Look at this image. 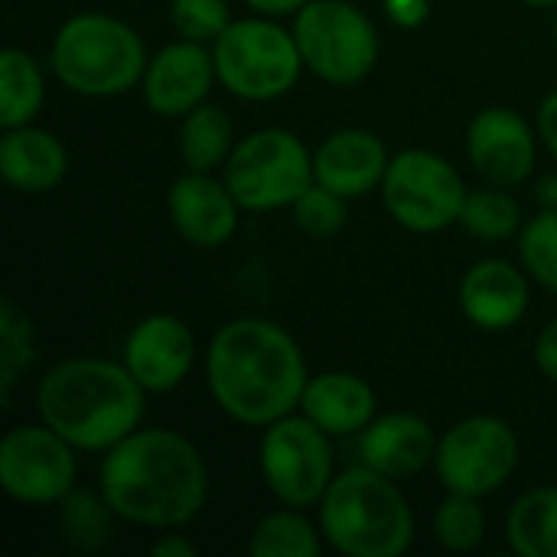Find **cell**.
<instances>
[{
    "label": "cell",
    "instance_id": "21",
    "mask_svg": "<svg viewBox=\"0 0 557 557\" xmlns=\"http://www.w3.org/2000/svg\"><path fill=\"white\" fill-rule=\"evenodd\" d=\"M69 157L55 134L39 127H10L0 140V173L20 193H46L65 176Z\"/></svg>",
    "mask_w": 557,
    "mask_h": 557
},
{
    "label": "cell",
    "instance_id": "5",
    "mask_svg": "<svg viewBox=\"0 0 557 557\" xmlns=\"http://www.w3.org/2000/svg\"><path fill=\"white\" fill-rule=\"evenodd\" d=\"M140 36L114 16L78 13L52 39V69L59 82L88 98L124 95L147 72Z\"/></svg>",
    "mask_w": 557,
    "mask_h": 557
},
{
    "label": "cell",
    "instance_id": "29",
    "mask_svg": "<svg viewBox=\"0 0 557 557\" xmlns=\"http://www.w3.org/2000/svg\"><path fill=\"white\" fill-rule=\"evenodd\" d=\"M519 255L525 271L557 294V209H545L522 228Z\"/></svg>",
    "mask_w": 557,
    "mask_h": 557
},
{
    "label": "cell",
    "instance_id": "6",
    "mask_svg": "<svg viewBox=\"0 0 557 557\" xmlns=\"http://www.w3.org/2000/svg\"><path fill=\"white\" fill-rule=\"evenodd\" d=\"M219 82L245 101H271L294 88L304 69L294 33L271 20H235L212 42Z\"/></svg>",
    "mask_w": 557,
    "mask_h": 557
},
{
    "label": "cell",
    "instance_id": "25",
    "mask_svg": "<svg viewBox=\"0 0 557 557\" xmlns=\"http://www.w3.org/2000/svg\"><path fill=\"white\" fill-rule=\"evenodd\" d=\"M251 557H317L320 555V539L313 525L297 516V512H271L268 519L258 522L251 545Z\"/></svg>",
    "mask_w": 557,
    "mask_h": 557
},
{
    "label": "cell",
    "instance_id": "40",
    "mask_svg": "<svg viewBox=\"0 0 557 557\" xmlns=\"http://www.w3.org/2000/svg\"><path fill=\"white\" fill-rule=\"evenodd\" d=\"M555 33H557V20H555Z\"/></svg>",
    "mask_w": 557,
    "mask_h": 557
},
{
    "label": "cell",
    "instance_id": "11",
    "mask_svg": "<svg viewBox=\"0 0 557 557\" xmlns=\"http://www.w3.org/2000/svg\"><path fill=\"white\" fill-rule=\"evenodd\" d=\"M437 476L450 493L463 496H490L496 493L519 463V437L516 431L490 414L467 418L454 424L434 454Z\"/></svg>",
    "mask_w": 557,
    "mask_h": 557
},
{
    "label": "cell",
    "instance_id": "4",
    "mask_svg": "<svg viewBox=\"0 0 557 557\" xmlns=\"http://www.w3.org/2000/svg\"><path fill=\"white\" fill-rule=\"evenodd\" d=\"M326 542L349 557H401L411 548L414 519L392 476L356 467L336 476L320 499Z\"/></svg>",
    "mask_w": 557,
    "mask_h": 557
},
{
    "label": "cell",
    "instance_id": "38",
    "mask_svg": "<svg viewBox=\"0 0 557 557\" xmlns=\"http://www.w3.org/2000/svg\"><path fill=\"white\" fill-rule=\"evenodd\" d=\"M539 202L545 209H557V176H545L539 183Z\"/></svg>",
    "mask_w": 557,
    "mask_h": 557
},
{
    "label": "cell",
    "instance_id": "19",
    "mask_svg": "<svg viewBox=\"0 0 557 557\" xmlns=\"http://www.w3.org/2000/svg\"><path fill=\"white\" fill-rule=\"evenodd\" d=\"M359 454L366 467L392 480H405L434 460L437 437L424 418L398 411V414L372 418V424L359 437Z\"/></svg>",
    "mask_w": 557,
    "mask_h": 557
},
{
    "label": "cell",
    "instance_id": "16",
    "mask_svg": "<svg viewBox=\"0 0 557 557\" xmlns=\"http://www.w3.org/2000/svg\"><path fill=\"white\" fill-rule=\"evenodd\" d=\"M170 219L189 245L219 248L238 228V202L225 180L193 170L170 186Z\"/></svg>",
    "mask_w": 557,
    "mask_h": 557
},
{
    "label": "cell",
    "instance_id": "31",
    "mask_svg": "<svg viewBox=\"0 0 557 557\" xmlns=\"http://www.w3.org/2000/svg\"><path fill=\"white\" fill-rule=\"evenodd\" d=\"M170 16L176 33L193 42H215L232 23L225 0H173Z\"/></svg>",
    "mask_w": 557,
    "mask_h": 557
},
{
    "label": "cell",
    "instance_id": "17",
    "mask_svg": "<svg viewBox=\"0 0 557 557\" xmlns=\"http://www.w3.org/2000/svg\"><path fill=\"white\" fill-rule=\"evenodd\" d=\"M385 170H388L385 144L375 134L359 131V127L326 137L313 157L317 183L333 189L343 199H356V196H366L369 189L382 186Z\"/></svg>",
    "mask_w": 557,
    "mask_h": 557
},
{
    "label": "cell",
    "instance_id": "20",
    "mask_svg": "<svg viewBox=\"0 0 557 557\" xmlns=\"http://www.w3.org/2000/svg\"><path fill=\"white\" fill-rule=\"evenodd\" d=\"M304 414L320 424L326 434H356L366 431L375 418V392L349 372H323L307 382L300 398Z\"/></svg>",
    "mask_w": 557,
    "mask_h": 557
},
{
    "label": "cell",
    "instance_id": "9",
    "mask_svg": "<svg viewBox=\"0 0 557 557\" xmlns=\"http://www.w3.org/2000/svg\"><path fill=\"white\" fill-rule=\"evenodd\" d=\"M382 199L398 225L431 235L460 222L467 186L444 157L431 150H405L388 160Z\"/></svg>",
    "mask_w": 557,
    "mask_h": 557
},
{
    "label": "cell",
    "instance_id": "39",
    "mask_svg": "<svg viewBox=\"0 0 557 557\" xmlns=\"http://www.w3.org/2000/svg\"><path fill=\"white\" fill-rule=\"evenodd\" d=\"M525 3H532V7H557V0H525Z\"/></svg>",
    "mask_w": 557,
    "mask_h": 557
},
{
    "label": "cell",
    "instance_id": "8",
    "mask_svg": "<svg viewBox=\"0 0 557 557\" xmlns=\"http://www.w3.org/2000/svg\"><path fill=\"white\" fill-rule=\"evenodd\" d=\"M294 39L304 65L330 85H356L379 62L375 26L346 0H310L297 10Z\"/></svg>",
    "mask_w": 557,
    "mask_h": 557
},
{
    "label": "cell",
    "instance_id": "37",
    "mask_svg": "<svg viewBox=\"0 0 557 557\" xmlns=\"http://www.w3.org/2000/svg\"><path fill=\"white\" fill-rule=\"evenodd\" d=\"M251 10L264 13V16H284V13H297L304 10L310 0H245Z\"/></svg>",
    "mask_w": 557,
    "mask_h": 557
},
{
    "label": "cell",
    "instance_id": "22",
    "mask_svg": "<svg viewBox=\"0 0 557 557\" xmlns=\"http://www.w3.org/2000/svg\"><path fill=\"white\" fill-rule=\"evenodd\" d=\"M509 548L522 557H557V486L525 493L506 519Z\"/></svg>",
    "mask_w": 557,
    "mask_h": 557
},
{
    "label": "cell",
    "instance_id": "12",
    "mask_svg": "<svg viewBox=\"0 0 557 557\" xmlns=\"http://www.w3.org/2000/svg\"><path fill=\"white\" fill-rule=\"evenodd\" d=\"M75 447L49 424L13 428L0 444V486L26 506L62 503L75 486Z\"/></svg>",
    "mask_w": 557,
    "mask_h": 557
},
{
    "label": "cell",
    "instance_id": "23",
    "mask_svg": "<svg viewBox=\"0 0 557 557\" xmlns=\"http://www.w3.org/2000/svg\"><path fill=\"white\" fill-rule=\"evenodd\" d=\"M180 153L189 170L209 173L212 166L225 163L232 153V117L225 108L202 101L193 108L180 131Z\"/></svg>",
    "mask_w": 557,
    "mask_h": 557
},
{
    "label": "cell",
    "instance_id": "14",
    "mask_svg": "<svg viewBox=\"0 0 557 557\" xmlns=\"http://www.w3.org/2000/svg\"><path fill=\"white\" fill-rule=\"evenodd\" d=\"M196 343L189 326L173 313H153L140 320L124 346V366L147 392L176 388L193 366Z\"/></svg>",
    "mask_w": 557,
    "mask_h": 557
},
{
    "label": "cell",
    "instance_id": "30",
    "mask_svg": "<svg viewBox=\"0 0 557 557\" xmlns=\"http://www.w3.org/2000/svg\"><path fill=\"white\" fill-rule=\"evenodd\" d=\"M29 359H33L29 320L26 313L13 307V300H3V310H0V398L3 405H10V388Z\"/></svg>",
    "mask_w": 557,
    "mask_h": 557
},
{
    "label": "cell",
    "instance_id": "15",
    "mask_svg": "<svg viewBox=\"0 0 557 557\" xmlns=\"http://www.w3.org/2000/svg\"><path fill=\"white\" fill-rule=\"evenodd\" d=\"M467 153L483 176L512 186L535 166V137L525 117L512 108H486L467 131Z\"/></svg>",
    "mask_w": 557,
    "mask_h": 557
},
{
    "label": "cell",
    "instance_id": "10",
    "mask_svg": "<svg viewBox=\"0 0 557 557\" xmlns=\"http://www.w3.org/2000/svg\"><path fill=\"white\" fill-rule=\"evenodd\" d=\"M261 470L271 493L294 509L313 506L333 483V450L326 431L307 414H284L261 437Z\"/></svg>",
    "mask_w": 557,
    "mask_h": 557
},
{
    "label": "cell",
    "instance_id": "32",
    "mask_svg": "<svg viewBox=\"0 0 557 557\" xmlns=\"http://www.w3.org/2000/svg\"><path fill=\"white\" fill-rule=\"evenodd\" d=\"M294 219L307 235L326 238L336 235L346 225V199L336 196L333 189L313 183L297 202H294Z\"/></svg>",
    "mask_w": 557,
    "mask_h": 557
},
{
    "label": "cell",
    "instance_id": "7",
    "mask_svg": "<svg viewBox=\"0 0 557 557\" xmlns=\"http://www.w3.org/2000/svg\"><path fill=\"white\" fill-rule=\"evenodd\" d=\"M313 157L300 137L281 127L248 134L225 160V186L235 202L251 212L294 206L313 186Z\"/></svg>",
    "mask_w": 557,
    "mask_h": 557
},
{
    "label": "cell",
    "instance_id": "2",
    "mask_svg": "<svg viewBox=\"0 0 557 557\" xmlns=\"http://www.w3.org/2000/svg\"><path fill=\"white\" fill-rule=\"evenodd\" d=\"M206 375L219 408L251 428H268L290 414L310 382L294 336L258 317L225 323L215 333Z\"/></svg>",
    "mask_w": 557,
    "mask_h": 557
},
{
    "label": "cell",
    "instance_id": "33",
    "mask_svg": "<svg viewBox=\"0 0 557 557\" xmlns=\"http://www.w3.org/2000/svg\"><path fill=\"white\" fill-rule=\"evenodd\" d=\"M385 10L398 26L411 29V26H421L428 20L431 0H385Z\"/></svg>",
    "mask_w": 557,
    "mask_h": 557
},
{
    "label": "cell",
    "instance_id": "13",
    "mask_svg": "<svg viewBox=\"0 0 557 557\" xmlns=\"http://www.w3.org/2000/svg\"><path fill=\"white\" fill-rule=\"evenodd\" d=\"M215 78V59L212 52H206V42H170L147 62L144 101L163 117L189 114L206 101Z\"/></svg>",
    "mask_w": 557,
    "mask_h": 557
},
{
    "label": "cell",
    "instance_id": "34",
    "mask_svg": "<svg viewBox=\"0 0 557 557\" xmlns=\"http://www.w3.org/2000/svg\"><path fill=\"white\" fill-rule=\"evenodd\" d=\"M535 362L552 382H557V320L542 330V336L535 343Z\"/></svg>",
    "mask_w": 557,
    "mask_h": 557
},
{
    "label": "cell",
    "instance_id": "18",
    "mask_svg": "<svg viewBox=\"0 0 557 557\" xmlns=\"http://www.w3.org/2000/svg\"><path fill=\"white\" fill-rule=\"evenodd\" d=\"M460 307L480 330H509L529 310L525 274L499 258L473 264L460 281Z\"/></svg>",
    "mask_w": 557,
    "mask_h": 557
},
{
    "label": "cell",
    "instance_id": "3",
    "mask_svg": "<svg viewBox=\"0 0 557 557\" xmlns=\"http://www.w3.org/2000/svg\"><path fill=\"white\" fill-rule=\"evenodd\" d=\"M144 385L127 366L108 359H69L42 375L36 408L42 424L78 450H111L144 418Z\"/></svg>",
    "mask_w": 557,
    "mask_h": 557
},
{
    "label": "cell",
    "instance_id": "28",
    "mask_svg": "<svg viewBox=\"0 0 557 557\" xmlns=\"http://www.w3.org/2000/svg\"><path fill=\"white\" fill-rule=\"evenodd\" d=\"M434 535L450 552H473L486 535V516L476 496L450 493L434 516Z\"/></svg>",
    "mask_w": 557,
    "mask_h": 557
},
{
    "label": "cell",
    "instance_id": "26",
    "mask_svg": "<svg viewBox=\"0 0 557 557\" xmlns=\"http://www.w3.org/2000/svg\"><path fill=\"white\" fill-rule=\"evenodd\" d=\"M460 225L467 232H473L476 238H483V242H506V238H512L519 232L522 209L509 193L476 189V193H467Z\"/></svg>",
    "mask_w": 557,
    "mask_h": 557
},
{
    "label": "cell",
    "instance_id": "1",
    "mask_svg": "<svg viewBox=\"0 0 557 557\" xmlns=\"http://www.w3.org/2000/svg\"><path fill=\"white\" fill-rule=\"evenodd\" d=\"M101 496L114 516L180 529L199 516L209 496V473L199 450L176 431L147 428L114 444L101 463Z\"/></svg>",
    "mask_w": 557,
    "mask_h": 557
},
{
    "label": "cell",
    "instance_id": "27",
    "mask_svg": "<svg viewBox=\"0 0 557 557\" xmlns=\"http://www.w3.org/2000/svg\"><path fill=\"white\" fill-rule=\"evenodd\" d=\"M111 506L104 496L72 490L62 499V529L75 552H98L111 532Z\"/></svg>",
    "mask_w": 557,
    "mask_h": 557
},
{
    "label": "cell",
    "instance_id": "24",
    "mask_svg": "<svg viewBox=\"0 0 557 557\" xmlns=\"http://www.w3.org/2000/svg\"><path fill=\"white\" fill-rule=\"evenodd\" d=\"M42 104V72L23 49L0 52V124L3 131L23 127Z\"/></svg>",
    "mask_w": 557,
    "mask_h": 557
},
{
    "label": "cell",
    "instance_id": "35",
    "mask_svg": "<svg viewBox=\"0 0 557 557\" xmlns=\"http://www.w3.org/2000/svg\"><path fill=\"white\" fill-rule=\"evenodd\" d=\"M539 131H542L548 150L555 153L557 160V91L555 95H548V98L542 101V108H539Z\"/></svg>",
    "mask_w": 557,
    "mask_h": 557
},
{
    "label": "cell",
    "instance_id": "36",
    "mask_svg": "<svg viewBox=\"0 0 557 557\" xmlns=\"http://www.w3.org/2000/svg\"><path fill=\"white\" fill-rule=\"evenodd\" d=\"M150 555L153 557H196V545H189L183 535H166V539L153 542Z\"/></svg>",
    "mask_w": 557,
    "mask_h": 557
}]
</instances>
